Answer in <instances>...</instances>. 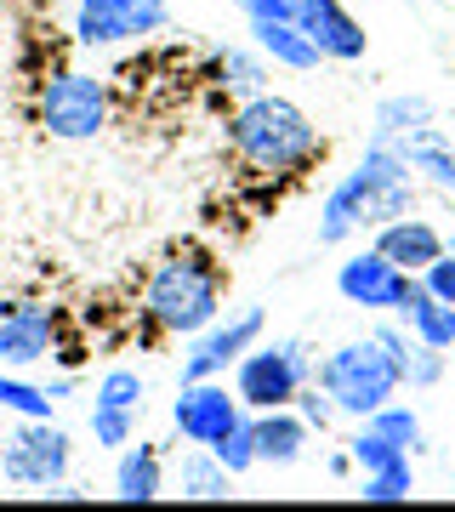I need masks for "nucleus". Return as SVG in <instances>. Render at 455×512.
I'll list each match as a JSON object with an SVG mask.
<instances>
[{"label": "nucleus", "mask_w": 455, "mask_h": 512, "mask_svg": "<svg viewBox=\"0 0 455 512\" xmlns=\"http://www.w3.org/2000/svg\"><path fill=\"white\" fill-rule=\"evenodd\" d=\"M393 148L410 160V171H416L421 183L455 194V137L438 126V120H433V126H421V131H410V137H399Z\"/></svg>", "instance_id": "17"}, {"label": "nucleus", "mask_w": 455, "mask_h": 512, "mask_svg": "<svg viewBox=\"0 0 455 512\" xmlns=\"http://www.w3.org/2000/svg\"><path fill=\"white\" fill-rule=\"evenodd\" d=\"M296 416L308 421V427H319V433H325L330 421H336V404H330V393H325L319 382H308L302 393H296Z\"/></svg>", "instance_id": "32"}, {"label": "nucleus", "mask_w": 455, "mask_h": 512, "mask_svg": "<svg viewBox=\"0 0 455 512\" xmlns=\"http://www.w3.org/2000/svg\"><path fill=\"white\" fill-rule=\"evenodd\" d=\"M364 421H370L376 433H387L399 450H410V456H421V450H427V427H421V416L410 410V404L393 399V404H382L376 416H364Z\"/></svg>", "instance_id": "24"}, {"label": "nucleus", "mask_w": 455, "mask_h": 512, "mask_svg": "<svg viewBox=\"0 0 455 512\" xmlns=\"http://www.w3.org/2000/svg\"><path fill=\"white\" fill-rule=\"evenodd\" d=\"M410 279L416 274L393 268V262L370 245V251H353L342 268H336V296H342L347 308H364V313H399Z\"/></svg>", "instance_id": "11"}, {"label": "nucleus", "mask_w": 455, "mask_h": 512, "mask_svg": "<svg viewBox=\"0 0 455 512\" xmlns=\"http://www.w3.org/2000/svg\"><path fill=\"white\" fill-rule=\"evenodd\" d=\"M444 239H450V251H455V234H444Z\"/></svg>", "instance_id": "35"}, {"label": "nucleus", "mask_w": 455, "mask_h": 512, "mask_svg": "<svg viewBox=\"0 0 455 512\" xmlns=\"http://www.w3.org/2000/svg\"><path fill=\"white\" fill-rule=\"evenodd\" d=\"M347 456H353V467H359V478H364V473H376V467H393V461H404L410 450H399L387 433H376L370 421H359V433L347 439ZM410 461H416V456H410Z\"/></svg>", "instance_id": "26"}, {"label": "nucleus", "mask_w": 455, "mask_h": 512, "mask_svg": "<svg viewBox=\"0 0 455 512\" xmlns=\"http://www.w3.org/2000/svg\"><path fill=\"white\" fill-rule=\"evenodd\" d=\"M313 382L325 387L330 404H336V416H347V421L376 416L382 404H393L404 393L399 365H393V353H387L376 336H359V342L330 348L325 359L313 365Z\"/></svg>", "instance_id": "4"}, {"label": "nucleus", "mask_w": 455, "mask_h": 512, "mask_svg": "<svg viewBox=\"0 0 455 512\" xmlns=\"http://www.w3.org/2000/svg\"><path fill=\"white\" fill-rule=\"evenodd\" d=\"M228 148L256 177H308L330 154V137L313 126V114L302 103L279 92H256L228 114Z\"/></svg>", "instance_id": "2"}, {"label": "nucleus", "mask_w": 455, "mask_h": 512, "mask_svg": "<svg viewBox=\"0 0 455 512\" xmlns=\"http://www.w3.org/2000/svg\"><path fill=\"white\" fill-rule=\"evenodd\" d=\"M114 97L109 80H97L86 69H52L35 92V126L57 143H91L109 131Z\"/></svg>", "instance_id": "5"}, {"label": "nucleus", "mask_w": 455, "mask_h": 512, "mask_svg": "<svg viewBox=\"0 0 455 512\" xmlns=\"http://www.w3.org/2000/svg\"><path fill=\"white\" fill-rule=\"evenodd\" d=\"M370 245H376V251H382L387 262H393V268H404V274H416V279L427 274V268H433V262H438L444 251H450V239L438 234V228H433L427 217H416V211H410V217L382 222Z\"/></svg>", "instance_id": "13"}, {"label": "nucleus", "mask_w": 455, "mask_h": 512, "mask_svg": "<svg viewBox=\"0 0 455 512\" xmlns=\"http://www.w3.org/2000/svg\"><path fill=\"white\" fill-rule=\"evenodd\" d=\"M245 416V404H239V393L222 376H211V382H182L177 399H171V427H177L182 444H211L234 427V421Z\"/></svg>", "instance_id": "10"}, {"label": "nucleus", "mask_w": 455, "mask_h": 512, "mask_svg": "<svg viewBox=\"0 0 455 512\" xmlns=\"http://www.w3.org/2000/svg\"><path fill=\"white\" fill-rule=\"evenodd\" d=\"M165 495V456L160 444H126L120 461H114V501H131V507H148Z\"/></svg>", "instance_id": "15"}, {"label": "nucleus", "mask_w": 455, "mask_h": 512, "mask_svg": "<svg viewBox=\"0 0 455 512\" xmlns=\"http://www.w3.org/2000/svg\"><path fill=\"white\" fill-rule=\"evenodd\" d=\"M69 461H74V439L52 416L23 421L18 433L0 444V473H6V484H18V490H52V484H63L69 478Z\"/></svg>", "instance_id": "8"}, {"label": "nucleus", "mask_w": 455, "mask_h": 512, "mask_svg": "<svg viewBox=\"0 0 455 512\" xmlns=\"http://www.w3.org/2000/svg\"><path fill=\"white\" fill-rule=\"evenodd\" d=\"M438 109H433V97H421V92H393L376 103V120H370V137L376 143H399V137H410V131L421 126H433Z\"/></svg>", "instance_id": "20"}, {"label": "nucleus", "mask_w": 455, "mask_h": 512, "mask_svg": "<svg viewBox=\"0 0 455 512\" xmlns=\"http://www.w3.org/2000/svg\"><path fill=\"white\" fill-rule=\"evenodd\" d=\"M450 370H455V348H450Z\"/></svg>", "instance_id": "36"}, {"label": "nucleus", "mask_w": 455, "mask_h": 512, "mask_svg": "<svg viewBox=\"0 0 455 512\" xmlns=\"http://www.w3.org/2000/svg\"><path fill=\"white\" fill-rule=\"evenodd\" d=\"M410 490H416V467H410V456L393 461V467L364 473V484H359L364 501H410Z\"/></svg>", "instance_id": "29"}, {"label": "nucleus", "mask_w": 455, "mask_h": 512, "mask_svg": "<svg viewBox=\"0 0 455 512\" xmlns=\"http://www.w3.org/2000/svg\"><path fill=\"white\" fill-rule=\"evenodd\" d=\"M256 421V467H296V461L308 456V421L291 410H251Z\"/></svg>", "instance_id": "14"}, {"label": "nucleus", "mask_w": 455, "mask_h": 512, "mask_svg": "<svg viewBox=\"0 0 455 512\" xmlns=\"http://www.w3.org/2000/svg\"><path fill=\"white\" fill-rule=\"evenodd\" d=\"M444 376H450V353L427 348V342H410V353H404V387H438Z\"/></svg>", "instance_id": "30"}, {"label": "nucleus", "mask_w": 455, "mask_h": 512, "mask_svg": "<svg viewBox=\"0 0 455 512\" xmlns=\"http://www.w3.org/2000/svg\"><path fill=\"white\" fill-rule=\"evenodd\" d=\"M120 18H126L131 40H148L171 23V0H120Z\"/></svg>", "instance_id": "31"}, {"label": "nucleus", "mask_w": 455, "mask_h": 512, "mask_svg": "<svg viewBox=\"0 0 455 512\" xmlns=\"http://www.w3.org/2000/svg\"><path fill=\"white\" fill-rule=\"evenodd\" d=\"M296 23L308 29V40L325 52V63H359L370 52L364 23L347 12L342 0H296Z\"/></svg>", "instance_id": "12"}, {"label": "nucleus", "mask_w": 455, "mask_h": 512, "mask_svg": "<svg viewBox=\"0 0 455 512\" xmlns=\"http://www.w3.org/2000/svg\"><path fill=\"white\" fill-rule=\"evenodd\" d=\"M399 319L410 325V336H416V342H427V348H444V353L455 348V308H450V302H438L421 279H410V285H404Z\"/></svg>", "instance_id": "18"}, {"label": "nucleus", "mask_w": 455, "mask_h": 512, "mask_svg": "<svg viewBox=\"0 0 455 512\" xmlns=\"http://www.w3.org/2000/svg\"><path fill=\"white\" fill-rule=\"evenodd\" d=\"M416 211V171L393 143H364L359 165L325 194L319 205V245H347L364 228H382Z\"/></svg>", "instance_id": "3"}, {"label": "nucleus", "mask_w": 455, "mask_h": 512, "mask_svg": "<svg viewBox=\"0 0 455 512\" xmlns=\"http://www.w3.org/2000/svg\"><path fill=\"white\" fill-rule=\"evenodd\" d=\"M222 302H228V268L222 256L200 239H182L154 262V274L143 285V325L154 336H200L211 319H222Z\"/></svg>", "instance_id": "1"}, {"label": "nucleus", "mask_w": 455, "mask_h": 512, "mask_svg": "<svg viewBox=\"0 0 455 512\" xmlns=\"http://www.w3.org/2000/svg\"><path fill=\"white\" fill-rule=\"evenodd\" d=\"M131 439H137V410L91 404V444H97V450H126Z\"/></svg>", "instance_id": "28"}, {"label": "nucleus", "mask_w": 455, "mask_h": 512, "mask_svg": "<svg viewBox=\"0 0 455 512\" xmlns=\"http://www.w3.org/2000/svg\"><path fill=\"white\" fill-rule=\"evenodd\" d=\"M63 353V308L40 296H6L0 302V365L35 370Z\"/></svg>", "instance_id": "7"}, {"label": "nucleus", "mask_w": 455, "mask_h": 512, "mask_svg": "<svg viewBox=\"0 0 455 512\" xmlns=\"http://www.w3.org/2000/svg\"><path fill=\"white\" fill-rule=\"evenodd\" d=\"M143 399H148V382L131 365L103 370L97 387H91V404H114V410H137V416H143Z\"/></svg>", "instance_id": "25"}, {"label": "nucleus", "mask_w": 455, "mask_h": 512, "mask_svg": "<svg viewBox=\"0 0 455 512\" xmlns=\"http://www.w3.org/2000/svg\"><path fill=\"white\" fill-rule=\"evenodd\" d=\"M313 348L302 336H273V342H256L245 359L234 365V393L245 410H291L296 393L313 382Z\"/></svg>", "instance_id": "6"}, {"label": "nucleus", "mask_w": 455, "mask_h": 512, "mask_svg": "<svg viewBox=\"0 0 455 512\" xmlns=\"http://www.w3.org/2000/svg\"><path fill=\"white\" fill-rule=\"evenodd\" d=\"M177 495L182 501H228V495H234V473H228L205 444H194V450L177 461Z\"/></svg>", "instance_id": "19"}, {"label": "nucleus", "mask_w": 455, "mask_h": 512, "mask_svg": "<svg viewBox=\"0 0 455 512\" xmlns=\"http://www.w3.org/2000/svg\"><path fill=\"white\" fill-rule=\"evenodd\" d=\"M211 80H217L228 97H256L268 92V57L262 52H245V46H222V52H211Z\"/></svg>", "instance_id": "21"}, {"label": "nucleus", "mask_w": 455, "mask_h": 512, "mask_svg": "<svg viewBox=\"0 0 455 512\" xmlns=\"http://www.w3.org/2000/svg\"><path fill=\"white\" fill-rule=\"evenodd\" d=\"M234 12H245V18H296V0H228Z\"/></svg>", "instance_id": "34"}, {"label": "nucleus", "mask_w": 455, "mask_h": 512, "mask_svg": "<svg viewBox=\"0 0 455 512\" xmlns=\"http://www.w3.org/2000/svg\"><path fill=\"white\" fill-rule=\"evenodd\" d=\"M0 410H12L23 421H46V416H57V393L18 376V370H0Z\"/></svg>", "instance_id": "23"}, {"label": "nucleus", "mask_w": 455, "mask_h": 512, "mask_svg": "<svg viewBox=\"0 0 455 512\" xmlns=\"http://www.w3.org/2000/svg\"><path fill=\"white\" fill-rule=\"evenodd\" d=\"M211 456H217L234 478L251 473V467H256V421H251V410H245V416H239L234 427H228L217 444H211Z\"/></svg>", "instance_id": "27"}, {"label": "nucleus", "mask_w": 455, "mask_h": 512, "mask_svg": "<svg viewBox=\"0 0 455 512\" xmlns=\"http://www.w3.org/2000/svg\"><path fill=\"white\" fill-rule=\"evenodd\" d=\"M74 46H86V52H97V46H120L126 35V18H120V0H74Z\"/></svg>", "instance_id": "22"}, {"label": "nucleus", "mask_w": 455, "mask_h": 512, "mask_svg": "<svg viewBox=\"0 0 455 512\" xmlns=\"http://www.w3.org/2000/svg\"><path fill=\"white\" fill-rule=\"evenodd\" d=\"M262 330H268V313L256 308H234L211 319L200 336H188V353H182V382H211V376H228V370L245 359V353L262 342Z\"/></svg>", "instance_id": "9"}, {"label": "nucleus", "mask_w": 455, "mask_h": 512, "mask_svg": "<svg viewBox=\"0 0 455 512\" xmlns=\"http://www.w3.org/2000/svg\"><path fill=\"white\" fill-rule=\"evenodd\" d=\"M251 35H256V52L268 57V63H279V69H296V74H308L325 63V52L308 40V29L296 18H256L251 23Z\"/></svg>", "instance_id": "16"}, {"label": "nucleus", "mask_w": 455, "mask_h": 512, "mask_svg": "<svg viewBox=\"0 0 455 512\" xmlns=\"http://www.w3.org/2000/svg\"><path fill=\"white\" fill-rule=\"evenodd\" d=\"M421 285H427V291H433L438 302H450V308H455V251H444V256H438L433 268L421 274Z\"/></svg>", "instance_id": "33"}]
</instances>
